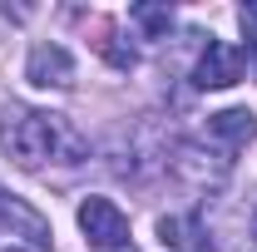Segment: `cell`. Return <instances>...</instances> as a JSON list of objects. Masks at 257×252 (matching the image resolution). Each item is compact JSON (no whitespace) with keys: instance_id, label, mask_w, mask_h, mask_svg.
I'll return each mask as SVG.
<instances>
[{"instance_id":"1","label":"cell","mask_w":257,"mask_h":252,"mask_svg":"<svg viewBox=\"0 0 257 252\" xmlns=\"http://www.w3.org/2000/svg\"><path fill=\"white\" fill-rule=\"evenodd\" d=\"M0 144L20 168H40L55 154H64V163H79V154H84V139L64 124L60 114H45V109H30V104H10L5 109Z\"/></svg>"},{"instance_id":"2","label":"cell","mask_w":257,"mask_h":252,"mask_svg":"<svg viewBox=\"0 0 257 252\" xmlns=\"http://www.w3.org/2000/svg\"><path fill=\"white\" fill-rule=\"evenodd\" d=\"M252 64V45H227V40H208L203 60L193 69V84L198 89H227L242 79V69Z\"/></svg>"},{"instance_id":"3","label":"cell","mask_w":257,"mask_h":252,"mask_svg":"<svg viewBox=\"0 0 257 252\" xmlns=\"http://www.w3.org/2000/svg\"><path fill=\"white\" fill-rule=\"evenodd\" d=\"M79 227H84L89 247H99V252L128 247V218L109 198H84V203H79Z\"/></svg>"},{"instance_id":"4","label":"cell","mask_w":257,"mask_h":252,"mask_svg":"<svg viewBox=\"0 0 257 252\" xmlns=\"http://www.w3.org/2000/svg\"><path fill=\"white\" fill-rule=\"evenodd\" d=\"M0 232H10V237H25L35 252H50V242H55L50 222L40 218L25 198H15V193H5V188H0Z\"/></svg>"},{"instance_id":"5","label":"cell","mask_w":257,"mask_h":252,"mask_svg":"<svg viewBox=\"0 0 257 252\" xmlns=\"http://www.w3.org/2000/svg\"><path fill=\"white\" fill-rule=\"evenodd\" d=\"M25 79L40 84V89H64V84H74V60H69V50L64 45H35L30 60H25Z\"/></svg>"},{"instance_id":"6","label":"cell","mask_w":257,"mask_h":252,"mask_svg":"<svg viewBox=\"0 0 257 252\" xmlns=\"http://www.w3.org/2000/svg\"><path fill=\"white\" fill-rule=\"evenodd\" d=\"M208 134L223 144V154H237L257 139V114L252 109H223V114H208Z\"/></svg>"},{"instance_id":"7","label":"cell","mask_w":257,"mask_h":252,"mask_svg":"<svg viewBox=\"0 0 257 252\" xmlns=\"http://www.w3.org/2000/svg\"><path fill=\"white\" fill-rule=\"evenodd\" d=\"M159 242H163V247H173V252H208L198 213H188V218H163L159 222Z\"/></svg>"},{"instance_id":"8","label":"cell","mask_w":257,"mask_h":252,"mask_svg":"<svg viewBox=\"0 0 257 252\" xmlns=\"http://www.w3.org/2000/svg\"><path fill=\"white\" fill-rule=\"evenodd\" d=\"M94 50L104 55V60L114 64V69H134L139 64V55H134V45H119V25L114 20H94Z\"/></svg>"},{"instance_id":"9","label":"cell","mask_w":257,"mask_h":252,"mask_svg":"<svg viewBox=\"0 0 257 252\" xmlns=\"http://www.w3.org/2000/svg\"><path fill=\"white\" fill-rule=\"evenodd\" d=\"M128 20H139L149 35H168V25H173V15L159 10V5H134V10H128Z\"/></svg>"},{"instance_id":"10","label":"cell","mask_w":257,"mask_h":252,"mask_svg":"<svg viewBox=\"0 0 257 252\" xmlns=\"http://www.w3.org/2000/svg\"><path fill=\"white\" fill-rule=\"evenodd\" d=\"M252 237H257V213H252Z\"/></svg>"}]
</instances>
